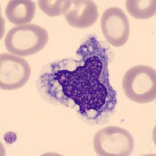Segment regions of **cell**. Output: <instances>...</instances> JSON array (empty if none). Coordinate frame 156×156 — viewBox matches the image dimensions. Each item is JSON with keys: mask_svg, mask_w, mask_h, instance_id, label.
I'll return each mask as SVG.
<instances>
[{"mask_svg": "<svg viewBox=\"0 0 156 156\" xmlns=\"http://www.w3.org/2000/svg\"><path fill=\"white\" fill-rule=\"evenodd\" d=\"M106 50L95 37H89L76 52L83 64L72 58V69L67 59H63L52 65V73L41 76L53 80V83L47 82V85L53 87L47 88L45 93L51 96L61 91L55 99L59 102L66 98L70 99L81 115L90 120H100L101 116L108 115L116 105V92L108 79Z\"/></svg>", "mask_w": 156, "mask_h": 156, "instance_id": "6da1fadb", "label": "cell"}, {"mask_svg": "<svg viewBox=\"0 0 156 156\" xmlns=\"http://www.w3.org/2000/svg\"><path fill=\"white\" fill-rule=\"evenodd\" d=\"M126 8L130 16L136 19L145 20L156 13L155 0H126Z\"/></svg>", "mask_w": 156, "mask_h": 156, "instance_id": "9c48e42d", "label": "cell"}, {"mask_svg": "<svg viewBox=\"0 0 156 156\" xmlns=\"http://www.w3.org/2000/svg\"><path fill=\"white\" fill-rule=\"evenodd\" d=\"M94 151L100 156H128L133 152L134 140L128 130L119 126H108L96 133Z\"/></svg>", "mask_w": 156, "mask_h": 156, "instance_id": "277c9868", "label": "cell"}, {"mask_svg": "<svg viewBox=\"0 0 156 156\" xmlns=\"http://www.w3.org/2000/svg\"><path fill=\"white\" fill-rule=\"evenodd\" d=\"M66 21L76 28H87L94 25L99 13L97 5L90 0H74L67 12L64 14Z\"/></svg>", "mask_w": 156, "mask_h": 156, "instance_id": "52a82bcc", "label": "cell"}, {"mask_svg": "<svg viewBox=\"0 0 156 156\" xmlns=\"http://www.w3.org/2000/svg\"><path fill=\"white\" fill-rule=\"evenodd\" d=\"M48 41L47 30L41 26L28 23L12 27L5 38L6 50L12 55L28 56L45 47Z\"/></svg>", "mask_w": 156, "mask_h": 156, "instance_id": "7a4b0ae2", "label": "cell"}, {"mask_svg": "<svg viewBox=\"0 0 156 156\" xmlns=\"http://www.w3.org/2000/svg\"><path fill=\"white\" fill-rule=\"evenodd\" d=\"M35 9V3L33 1L11 0L5 7V13L11 23L20 26L31 22Z\"/></svg>", "mask_w": 156, "mask_h": 156, "instance_id": "ba28073f", "label": "cell"}, {"mask_svg": "<svg viewBox=\"0 0 156 156\" xmlns=\"http://www.w3.org/2000/svg\"><path fill=\"white\" fill-rule=\"evenodd\" d=\"M101 27L105 39L112 46L121 47L128 41L129 20L120 8L110 7L103 12Z\"/></svg>", "mask_w": 156, "mask_h": 156, "instance_id": "8992f818", "label": "cell"}, {"mask_svg": "<svg viewBox=\"0 0 156 156\" xmlns=\"http://www.w3.org/2000/svg\"><path fill=\"white\" fill-rule=\"evenodd\" d=\"M39 8L49 16L65 14L69 9L70 0H38Z\"/></svg>", "mask_w": 156, "mask_h": 156, "instance_id": "30bf717a", "label": "cell"}, {"mask_svg": "<svg viewBox=\"0 0 156 156\" xmlns=\"http://www.w3.org/2000/svg\"><path fill=\"white\" fill-rule=\"evenodd\" d=\"M122 89L129 100L140 104L151 102L156 98L155 69L139 65L128 69L122 79Z\"/></svg>", "mask_w": 156, "mask_h": 156, "instance_id": "3957f363", "label": "cell"}, {"mask_svg": "<svg viewBox=\"0 0 156 156\" xmlns=\"http://www.w3.org/2000/svg\"><path fill=\"white\" fill-rule=\"evenodd\" d=\"M31 73L30 65L22 57L9 53L0 55V87L12 90L24 86Z\"/></svg>", "mask_w": 156, "mask_h": 156, "instance_id": "5b68a950", "label": "cell"}]
</instances>
